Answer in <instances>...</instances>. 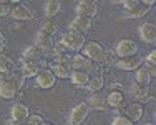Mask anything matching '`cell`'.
I'll return each mask as SVG.
<instances>
[{
	"label": "cell",
	"mask_w": 156,
	"mask_h": 125,
	"mask_svg": "<svg viewBox=\"0 0 156 125\" xmlns=\"http://www.w3.org/2000/svg\"><path fill=\"white\" fill-rule=\"evenodd\" d=\"M106 97V105H108L110 108H115V110H121L125 108V92L123 90H110L108 95H105Z\"/></svg>",
	"instance_id": "cell-13"
},
{
	"label": "cell",
	"mask_w": 156,
	"mask_h": 125,
	"mask_svg": "<svg viewBox=\"0 0 156 125\" xmlns=\"http://www.w3.org/2000/svg\"><path fill=\"white\" fill-rule=\"evenodd\" d=\"M3 2H7V0H0V3H3Z\"/></svg>",
	"instance_id": "cell-45"
},
{
	"label": "cell",
	"mask_w": 156,
	"mask_h": 125,
	"mask_svg": "<svg viewBox=\"0 0 156 125\" xmlns=\"http://www.w3.org/2000/svg\"><path fill=\"white\" fill-rule=\"evenodd\" d=\"M140 2H141V5H146V7H150V9H151V7L154 5L156 0H140Z\"/></svg>",
	"instance_id": "cell-37"
},
{
	"label": "cell",
	"mask_w": 156,
	"mask_h": 125,
	"mask_svg": "<svg viewBox=\"0 0 156 125\" xmlns=\"http://www.w3.org/2000/svg\"><path fill=\"white\" fill-rule=\"evenodd\" d=\"M15 70H17L15 62H13L9 55H2V53H0V72L5 73V75L9 77L10 73H13Z\"/></svg>",
	"instance_id": "cell-24"
},
{
	"label": "cell",
	"mask_w": 156,
	"mask_h": 125,
	"mask_svg": "<svg viewBox=\"0 0 156 125\" xmlns=\"http://www.w3.org/2000/svg\"><path fill=\"white\" fill-rule=\"evenodd\" d=\"M9 17L15 22H28L35 17V13H33V10L30 7H27L25 3H18V5H12V10H10Z\"/></svg>",
	"instance_id": "cell-9"
},
{
	"label": "cell",
	"mask_w": 156,
	"mask_h": 125,
	"mask_svg": "<svg viewBox=\"0 0 156 125\" xmlns=\"http://www.w3.org/2000/svg\"><path fill=\"white\" fill-rule=\"evenodd\" d=\"M57 83V77L51 73L50 68L40 70L35 77V89H42V90H50L55 87Z\"/></svg>",
	"instance_id": "cell-6"
},
{
	"label": "cell",
	"mask_w": 156,
	"mask_h": 125,
	"mask_svg": "<svg viewBox=\"0 0 156 125\" xmlns=\"http://www.w3.org/2000/svg\"><path fill=\"white\" fill-rule=\"evenodd\" d=\"M70 80H72L73 87H76V89H85L88 83V80H90V75L81 70H72V75H70Z\"/></svg>",
	"instance_id": "cell-19"
},
{
	"label": "cell",
	"mask_w": 156,
	"mask_h": 125,
	"mask_svg": "<svg viewBox=\"0 0 156 125\" xmlns=\"http://www.w3.org/2000/svg\"><path fill=\"white\" fill-rule=\"evenodd\" d=\"M151 80L153 77L146 72V68L141 65L138 70H135V83L136 85H143V87H150L151 85Z\"/></svg>",
	"instance_id": "cell-23"
},
{
	"label": "cell",
	"mask_w": 156,
	"mask_h": 125,
	"mask_svg": "<svg viewBox=\"0 0 156 125\" xmlns=\"http://www.w3.org/2000/svg\"><path fill=\"white\" fill-rule=\"evenodd\" d=\"M103 87H105V77L103 75H93V77H90V80H88L85 89L90 92V94H95V92H101Z\"/></svg>",
	"instance_id": "cell-22"
},
{
	"label": "cell",
	"mask_w": 156,
	"mask_h": 125,
	"mask_svg": "<svg viewBox=\"0 0 156 125\" xmlns=\"http://www.w3.org/2000/svg\"><path fill=\"white\" fill-rule=\"evenodd\" d=\"M103 49H105V47L100 42H96V40H85L80 53L85 55L87 58H90V60H93V62H98L100 57H101V53H103Z\"/></svg>",
	"instance_id": "cell-5"
},
{
	"label": "cell",
	"mask_w": 156,
	"mask_h": 125,
	"mask_svg": "<svg viewBox=\"0 0 156 125\" xmlns=\"http://www.w3.org/2000/svg\"><path fill=\"white\" fill-rule=\"evenodd\" d=\"M116 60H118V57H116V53H115L113 49H103V53H101V57H100L98 64L101 65L103 68H110V67H115Z\"/></svg>",
	"instance_id": "cell-17"
},
{
	"label": "cell",
	"mask_w": 156,
	"mask_h": 125,
	"mask_svg": "<svg viewBox=\"0 0 156 125\" xmlns=\"http://www.w3.org/2000/svg\"><path fill=\"white\" fill-rule=\"evenodd\" d=\"M110 2H111V3H115V5H120L121 0H110Z\"/></svg>",
	"instance_id": "cell-42"
},
{
	"label": "cell",
	"mask_w": 156,
	"mask_h": 125,
	"mask_svg": "<svg viewBox=\"0 0 156 125\" xmlns=\"http://www.w3.org/2000/svg\"><path fill=\"white\" fill-rule=\"evenodd\" d=\"M140 0H121V3L120 5H123V9L128 12V10H131V9H135V7H138L140 5Z\"/></svg>",
	"instance_id": "cell-34"
},
{
	"label": "cell",
	"mask_w": 156,
	"mask_h": 125,
	"mask_svg": "<svg viewBox=\"0 0 156 125\" xmlns=\"http://www.w3.org/2000/svg\"><path fill=\"white\" fill-rule=\"evenodd\" d=\"M7 3H10V5H18V3H22V0H7Z\"/></svg>",
	"instance_id": "cell-40"
},
{
	"label": "cell",
	"mask_w": 156,
	"mask_h": 125,
	"mask_svg": "<svg viewBox=\"0 0 156 125\" xmlns=\"http://www.w3.org/2000/svg\"><path fill=\"white\" fill-rule=\"evenodd\" d=\"M129 95H131V98L136 102V104H141V105H144V104H148V102H151V98H153L150 87L136 85V83H133V85L129 87Z\"/></svg>",
	"instance_id": "cell-8"
},
{
	"label": "cell",
	"mask_w": 156,
	"mask_h": 125,
	"mask_svg": "<svg viewBox=\"0 0 156 125\" xmlns=\"http://www.w3.org/2000/svg\"><path fill=\"white\" fill-rule=\"evenodd\" d=\"M95 2H98V0H95Z\"/></svg>",
	"instance_id": "cell-46"
},
{
	"label": "cell",
	"mask_w": 156,
	"mask_h": 125,
	"mask_svg": "<svg viewBox=\"0 0 156 125\" xmlns=\"http://www.w3.org/2000/svg\"><path fill=\"white\" fill-rule=\"evenodd\" d=\"M110 90H123V85H121V83H111Z\"/></svg>",
	"instance_id": "cell-38"
},
{
	"label": "cell",
	"mask_w": 156,
	"mask_h": 125,
	"mask_svg": "<svg viewBox=\"0 0 156 125\" xmlns=\"http://www.w3.org/2000/svg\"><path fill=\"white\" fill-rule=\"evenodd\" d=\"M28 115H30V108L25 104H22V102H15V104L12 105V108H10V119L17 120V122L25 123V120L28 119Z\"/></svg>",
	"instance_id": "cell-14"
},
{
	"label": "cell",
	"mask_w": 156,
	"mask_h": 125,
	"mask_svg": "<svg viewBox=\"0 0 156 125\" xmlns=\"http://www.w3.org/2000/svg\"><path fill=\"white\" fill-rule=\"evenodd\" d=\"M43 122H45V119L40 113H30L28 119L25 120V125H42Z\"/></svg>",
	"instance_id": "cell-31"
},
{
	"label": "cell",
	"mask_w": 156,
	"mask_h": 125,
	"mask_svg": "<svg viewBox=\"0 0 156 125\" xmlns=\"http://www.w3.org/2000/svg\"><path fill=\"white\" fill-rule=\"evenodd\" d=\"M10 10H12V5H10V3H7V2L0 3V17H9Z\"/></svg>",
	"instance_id": "cell-35"
},
{
	"label": "cell",
	"mask_w": 156,
	"mask_h": 125,
	"mask_svg": "<svg viewBox=\"0 0 156 125\" xmlns=\"http://www.w3.org/2000/svg\"><path fill=\"white\" fill-rule=\"evenodd\" d=\"M75 12L80 17L95 18L98 15V2H95V0H80L75 7Z\"/></svg>",
	"instance_id": "cell-7"
},
{
	"label": "cell",
	"mask_w": 156,
	"mask_h": 125,
	"mask_svg": "<svg viewBox=\"0 0 156 125\" xmlns=\"http://www.w3.org/2000/svg\"><path fill=\"white\" fill-rule=\"evenodd\" d=\"M70 60H72V53H68V52H57V50H53V53L50 55L51 64H66V65H70Z\"/></svg>",
	"instance_id": "cell-30"
},
{
	"label": "cell",
	"mask_w": 156,
	"mask_h": 125,
	"mask_svg": "<svg viewBox=\"0 0 156 125\" xmlns=\"http://www.w3.org/2000/svg\"><path fill=\"white\" fill-rule=\"evenodd\" d=\"M42 125H53V123H51V122H43Z\"/></svg>",
	"instance_id": "cell-44"
},
{
	"label": "cell",
	"mask_w": 156,
	"mask_h": 125,
	"mask_svg": "<svg viewBox=\"0 0 156 125\" xmlns=\"http://www.w3.org/2000/svg\"><path fill=\"white\" fill-rule=\"evenodd\" d=\"M20 72H22V75H23L25 79H35L37 73L40 72V67H38L37 62H33V64H22Z\"/></svg>",
	"instance_id": "cell-28"
},
{
	"label": "cell",
	"mask_w": 156,
	"mask_h": 125,
	"mask_svg": "<svg viewBox=\"0 0 156 125\" xmlns=\"http://www.w3.org/2000/svg\"><path fill=\"white\" fill-rule=\"evenodd\" d=\"M0 97L3 100H12V98L17 97V92L9 82H2L0 83Z\"/></svg>",
	"instance_id": "cell-29"
},
{
	"label": "cell",
	"mask_w": 156,
	"mask_h": 125,
	"mask_svg": "<svg viewBox=\"0 0 156 125\" xmlns=\"http://www.w3.org/2000/svg\"><path fill=\"white\" fill-rule=\"evenodd\" d=\"M113 50H115V53H116L118 58H126V57H133V55L140 53V47H138V43H136L133 39L118 40Z\"/></svg>",
	"instance_id": "cell-2"
},
{
	"label": "cell",
	"mask_w": 156,
	"mask_h": 125,
	"mask_svg": "<svg viewBox=\"0 0 156 125\" xmlns=\"http://www.w3.org/2000/svg\"><path fill=\"white\" fill-rule=\"evenodd\" d=\"M93 25V18H88V17H80L76 15L72 22L68 24V30L70 32H75V34H81L85 35V32H88Z\"/></svg>",
	"instance_id": "cell-11"
},
{
	"label": "cell",
	"mask_w": 156,
	"mask_h": 125,
	"mask_svg": "<svg viewBox=\"0 0 156 125\" xmlns=\"http://www.w3.org/2000/svg\"><path fill=\"white\" fill-rule=\"evenodd\" d=\"M141 65H143V58L140 55H133V57H126V58H118L115 67L125 72H135V70H138Z\"/></svg>",
	"instance_id": "cell-10"
},
{
	"label": "cell",
	"mask_w": 156,
	"mask_h": 125,
	"mask_svg": "<svg viewBox=\"0 0 156 125\" xmlns=\"http://www.w3.org/2000/svg\"><path fill=\"white\" fill-rule=\"evenodd\" d=\"M85 43V35L75 34V32H65L60 37V42L55 43L57 52H68V53H78L81 52V47Z\"/></svg>",
	"instance_id": "cell-1"
},
{
	"label": "cell",
	"mask_w": 156,
	"mask_h": 125,
	"mask_svg": "<svg viewBox=\"0 0 156 125\" xmlns=\"http://www.w3.org/2000/svg\"><path fill=\"white\" fill-rule=\"evenodd\" d=\"M111 125H135V123L125 115H116L113 120H111Z\"/></svg>",
	"instance_id": "cell-33"
},
{
	"label": "cell",
	"mask_w": 156,
	"mask_h": 125,
	"mask_svg": "<svg viewBox=\"0 0 156 125\" xmlns=\"http://www.w3.org/2000/svg\"><path fill=\"white\" fill-rule=\"evenodd\" d=\"M25 80H27V79H25V77L22 75L20 68H17V70L13 72V73H10V75H9L7 82H9L10 85H12L13 89H15V92H20V90L25 87Z\"/></svg>",
	"instance_id": "cell-21"
},
{
	"label": "cell",
	"mask_w": 156,
	"mask_h": 125,
	"mask_svg": "<svg viewBox=\"0 0 156 125\" xmlns=\"http://www.w3.org/2000/svg\"><path fill=\"white\" fill-rule=\"evenodd\" d=\"M87 105L90 108H95V110H106L108 108V105H106V97L103 95V92L90 94V97L87 98Z\"/></svg>",
	"instance_id": "cell-15"
},
{
	"label": "cell",
	"mask_w": 156,
	"mask_h": 125,
	"mask_svg": "<svg viewBox=\"0 0 156 125\" xmlns=\"http://www.w3.org/2000/svg\"><path fill=\"white\" fill-rule=\"evenodd\" d=\"M62 10V3L60 0H45V5H43V12H45L47 18H53L58 12Z\"/></svg>",
	"instance_id": "cell-26"
},
{
	"label": "cell",
	"mask_w": 156,
	"mask_h": 125,
	"mask_svg": "<svg viewBox=\"0 0 156 125\" xmlns=\"http://www.w3.org/2000/svg\"><path fill=\"white\" fill-rule=\"evenodd\" d=\"M143 65H151V67H156V50H151V52L146 53V57L143 58Z\"/></svg>",
	"instance_id": "cell-32"
},
{
	"label": "cell",
	"mask_w": 156,
	"mask_h": 125,
	"mask_svg": "<svg viewBox=\"0 0 156 125\" xmlns=\"http://www.w3.org/2000/svg\"><path fill=\"white\" fill-rule=\"evenodd\" d=\"M33 47H35L37 52L42 55V57H50L55 50V40H53V37H48L43 32L38 30V34L35 35Z\"/></svg>",
	"instance_id": "cell-3"
},
{
	"label": "cell",
	"mask_w": 156,
	"mask_h": 125,
	"mask_svg": "<svg viewBox=\"0 0 156 125\" xmlns=\"http://www.w3.org/2000/svg\"><path fill=\"white\" fill-rule=\"evenodd\" d=\"M144 115V108L141 104H136V102H133V104L126 105L125 107V117H128L129 120H131L133 123H136L138 120L143 119Z\"/></svg>",
	"instance_id": "cell-16"
},
{
	"label": "cell",
	"mask_w": 156,
	"mask_h": 125,
	"mask_svg": "<svg viewBox=\"0 0 156 125\" xmlns=\"http://www.w3.org/2000/svg\"><path fill=\"white\" fill-rule=\"evenodd\" d=\"M50 70L57 79H60V80H66V79H70V75H72V67L66 65V64H51Z\"/></svg>",
	"instance_id": "cell-18"
},
{
	"label": "cell",
	"mask_w": 156,
	"mask_h": 125,
	"mask_svg": "<svg viewBox=\"0 0 156 125\" xmlns=\"http://www.w3.org/2000/svg\"><path fill=\"white\" fill-rule=\"evenodd\" d=\"M5 47H7V39H5V35L0 32V53L5 50Z\"/></svg>",
	"instance_id": "cell-36"
},
{
	"label": "cell",
	"mask_w": 156,
	"mask_h": 125,
	"mask_svg": "<svg viewBox=\"0 0 156 125\" xmlns=\"http://www.w3.org/2000/svg\"><path fill=\"white\" fill-rule=\"evenodd\" d=\"M7 125H25V123H23V122H17V120H12V119H10L9 122H7Z\"/></svg>",
	"instance_id": "cell-39"
},
{
	"label": "cell",
	"mask_w": 156,
	"mask_h": 125,
	"mask_svg": "<svg viewBox=\"0 0 156 125\" xmlns=\"http://www.w3.org/2000/svg\"><path fill=\"white\" fill-rule=\"evenodd\" d=\"M143 125H156V123H154V122H151V120H150V122H144Z\"/></svg>",
	"instance_id": "cell-43"
},
{
	"label": "cell",
	"mask_w": 156,
	"mask_h": 125,
	"mask_svg": "<svg viewBox=\"0 0 156 125\" xmlns=\"http://www.w3.org/2000/svg\"><path fill=\"white\" fill-rule=\"evenodd\" d=\"M90 110L91 108L87 105V102H80V104H76L68 113V125H81L85 120L88 119Z\"/></svg>",
	"instance_id": "cell-4"
},
{
	"label": "cell",
	"mask_w": 156,
	"mask_h": 125,
	"mask_svg": "<svg viewBox=\"0 0 156 125\" xmlns=\"http://www.w3.org/2000/svg\"><path fill=\"white\" fill-rule=\"evenodd\" d=\"M140 39L144 43H154L156 40V25L154 22H141L140 24Z\"/></svg>",
	"instance_id": "cell-12"
},
{
	"label": "cell",
	"mask_w": 156,
	"mask_h": 125,
	"mask_svg": "<svg viewBox=\"0 0 156 125\" xmlns=\"http://www.w3.org/2000/svg\"><path fill=\"white\" fill-rule=\"evenodd\" d=\"M40 32H43V34L48 35V37H55L60 32V25H58V22H55L53 18H47L42 24V27H40Z\"/></svg>",
	"instance_id": "cell-25"
},
{
	"label": "cell",
	"mask_w": 156,
	"mask_h": 125,
	"mask_svg": "<svg viewBox=\"0 0 156 125\" xmlns=\"http://www.w3.org/2000/svg\"><path fill=\"white\" fill-rule=\"evenodd\" d=\"M150 7H146V5H140L138 7H135V9H131V10H128L126 12V17L128 18H135V20H141V18H144L150 13Z\"/></svg>",
	"instance_id": "cell-27"
},
{
	"label": "cell",
	"mask_w": 156,
	"mask_h": 125,
	"mask_svg": "<svg viewBox=\"0 0 156 125\" xmlns=\"http://www.w3.org/2000/svg\"><path fill=\"white\" fill-rule=\"evenodd\" d=\"M40 58H42V55L37 52V49L33 45L23 49V52H22V55H20L22 64H33V62H38Z\"/></svg>",
	"instance_id": "cell-20"
},
{
	"label": "cell",
	"mask_w": 156,
	"mask_h": 125,
	"mask_svg": "<svg viewBox=\"0 0 156 125\" xmlns=\"http://www.w3.org/2000/svg\"><path fill=\"white\" fill-rule=\"evenodd\" d=\"M7 79H9V77H7L5 73H2V72H0V83H2V82H7Z\"/></svg>",
	"instance_id": "cell-41"
}]
</instances>
